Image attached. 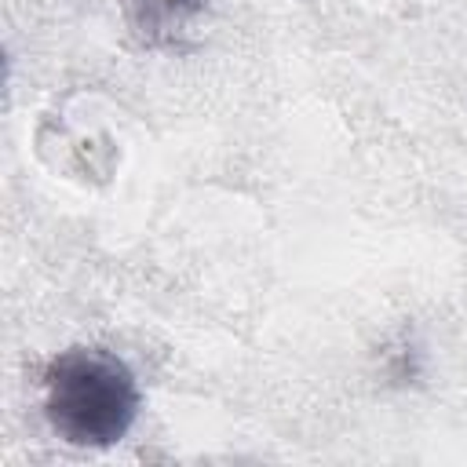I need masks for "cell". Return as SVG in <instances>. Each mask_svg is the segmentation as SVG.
Returning a JSON list of instances; mask_svg holds the SVG:
<instances>
[{
	"instance_id": "1",
	"label": "cell",
	"mask_w": 467,
	"mask_h": 467,
	"mask_svg": "<svg viewBox=\"0 0 467 467\" xmlns=\"http://www.w3.org/2000/svg\"><path fill=\"white\" fill-rule=\"evenodd\" d=\"M142 394L135 372L102 347H73L51 358L44 372V412L55 434L80 449L117 445L135 416Z\"/></svg>"
},
{
	"instance_id": "2",
	"label": "cell",
	"mask_w": 467,
	"mask_h": 467,
	"mask_svg": "<svg viewBox=\"0 0 467 467\" xmlns=\"http://www.w3.org/2000/svg\"><path fill=\"white\" fill-rule=\"evenodd\" d=\"M201 11H204V0H124L128 29L146 47L175 44Z\"/></svg>"
}]
</instances>
